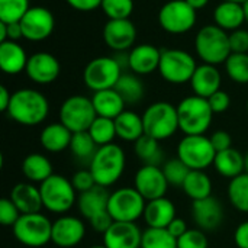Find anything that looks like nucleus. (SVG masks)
Here are the masks:
<instances>
[{
  "label": "nucleus",
  "mask_w": 248,
  "mask_h": 248,
  "mask_svg": "<svg viewBox=\"0 0 248 248\" xmlns=\"http://www.w3.org/2000/svg\"><path fill=\"white\" fill-rule=\"evenodd\" d=\"M6 113L19 125L35 126L48 118L49 102L35 89H19L12 93V100Z\"/></svg>",
  "instance_id": "1"
},
{
  "label": "nucleus",
  "mask_w": 248,
  "mask_h": 248,
  "mask_svg": "<svg viewBox=\"0 0 248 248\" xmlns=\"http://www.w3.org/2000/svg\"><path fill=\"white\" fill-rule=\"evenodd\" d=\"M126 164V157L124 150L118 144H108L97 148L94 157L92 158L89 169L99 186L110 187L124 174Z\"/></svg>",
  "instance_id": "2"
},
{
  "label": "nucleus",
  "mask_w": 248,
  "mask_h": 248,
  "mask_svg": "<svg viewBox=\"0 0 248 248\" xmlns=\"http://www.w3.org/2000/svg\"><path fill=\"white\" fill-rule=\"evenodd\" d=\"M214 115L208 99L196 94L187 96L177 105L179 129L185 135H205Z\"/></svg>",
  "instance_id": "3"
},
{
  "label": "nucleus",
  "mask_w": 248,
  "mask_h": 248,
  "mask_svg": "<svg viewBox=\"0 0 248 248\" xmlns=\"http://www.w3.org/2000/svg\"><path fill=\"white\" fill-rule=\"evenodd\" d=\"M195 49L205 64H225L232 54L230 45V33L217 25L203 26L195 38Z\"/></svg>",
  "instance_id": "4"
},
{
  "label": "nucleus",
  "mask_w": 248,
  "mask_h": 248,
  "mask_svg": "<svg viewBox=\"0 0 248 248\" xmlns=\"http://www.w3.org/2000/svg\"><path fill=\"white\" fill-rule=\"evenodd\" d=\"M141 116L145 135L158 141L169 140L179 129L177 106H173L169 102H155L150 105Z\"/></svg>",
  "instance_id": "5"
},
{
  "label": "nucleus",
  "mask_w": 248,
  "mask_h": 248,
  "mask_svg": "<svg viewBox=\"0 0 248 248\" xmlns=\"http://www.w3.org/2000/svg\"><path fill=\"white\" fill-rule=\"evenodd\" d=\"M44 209L52 214H65L77 203V192L71 185V180L52 174L39 185Z\"/></svg>",
  "instance_id": "6"
},
{
  "label": "nucleus",
  "mask_w": 248,
  "mask_h": 248,
  "mask_svg": "<svg viewBox=\"0 0 248 248\" xmlns=\"http://www.w3.org/2000/svg\"><path fill=\"white\" fill-rule=\"evenodd\" d=\"M12 230L15 238L25 247L41 248L51 243L52 222L41 212L20 215Z\"/></svg>",
  "instance_id": "7"
},
{
  "label": "nucleus",
  "mask_w": 248,
  "mask_h": 248,
  "mask_svg": "<svg viewBox=\"0 0 248 248\" xmlns=\"http://www.w3.org/2000/svg\"><path fill=\"white\" fill-rule=\"evenodd\" d=\"M217 151L206 135H185L177 145V157L190 170H206L214 166Z\"/></svg>",
  "instance_id": "8"
},
{
  "label": "nucleus",
  "mask_w": 248,
  "mask_h": 248,
  "mask_svg": "<svg viewBox=\"0 0 248 248\" xmlns=\"http://www.w3.org/2000/svg\"><path fill=\"white\" fill-rule=\"evenodd\" d=\"M147 201L135 187H121L110 193L108 212L116 222H137L144 215Z\"/></svg>",
  "instance_id": "9"
},
{
  "label": "nucleus",
  "mask_w": 248,
  "mask_h": 248,
  "mask_svg": "<svg viewBox=\"0 0 248 248\" xmlns=\"http://www.w3.org/2000/svg\"><path fill=\"white\" fill-rule=\"evenodd\" d=\"M97 118L92 97L74 94L67 97L60 108V122L73 134L89 131L93 121Z\"/></svg>",
  "instance_id": "10"
},
{
  "label": "nucleus",
  "mask_w": 248,
  "mask_h": 248,
  "mask_svg": "<svg viewBox=\"0 0 248 248\" xmlns=\"http://www.w3.org/2000/svg\"><path fill=\"white\" fill-rule=\"evenodd\" d=\"M198 64L196 60L183 49H163L158 73L171 84L190 83Z\"/></svg>",
  "instance_id": "11"
},
{
  "label": "nucleus",
  "mask_w": 248,
  "mask_h": 248,
  "mask_svg": "<svg viewBox=\"0 0 248 248\" xmlns=\"http://www.w3.org/2000/svg\"><path fill=\"white\" fill-rule=\"evenodd\" d=\"M122 70L124 68L119 65L115 57H97L86 65L83 71V80L84 84L93 92L115 89L122 76Z\"/></svg>",
  "instance_id": "12"
},
{
  "label": "nucleus",
  "mask_w": 248,
  "mask_h": 248,
  "mask_svg": "<svg viewBox=\"0 0 248 248\" xmlns=\"http://www.w3.org/2000/svg\"><path fill=\"white\" fill-rule=\"evenodd\" d=\"M158 23L169 33L189 32L196 23V10L186 0H170L161 6Z\"/></svg>",
  "instance_id": "13"
},
{
  "label": "nucleus",
  "mask_w": 248,
  "mask_h": 248,
  "mask_svg": "<svg viewBox=\"0 0 248 248\" xmlns=\"http://www.w3.org/2000/svg\"><path fill=\"white\" fill-rule=\"evenodd\" d=\"M23 38L31 42H41L51 36L55 28V19L49 9L33 6L20 20Z\"/></svg>",
  "instance_id": "14"
},
{
  "label": "nucleus",
  "mask_w": 248,
  "mask_h": 248,
  "mask_svg": "<svg viewBox=\"0 0 248 248\" xmlns=\"http://www.w3.org/2000/svg\"><path fill=\"white\" fill-rule=\"evenodd\" d=\"M169 186L164 171L158 166H142L134 177V187L147 202L164 198Z\"/></svg>",
  "instance_id": "15"
},
{
  "label": "nucleus",
  "mask_w": 248,
  "mask_h": 248,
  "mask_svg": "<svg viewBox=\"0 0 248 248\" xmlns=\"http://www.w3.org/2000/svg\"><path fill=\"white\" fill-rule=\"evenodd\" d=\"M86 235L84 222L71 215H62L52 222L51 243L60 248H73L78 246Z\"/></svg>",
  "instance_id": "16"
},
{
  "label": "nucleus",
  "mask_w": 248,
  "mask_h": 248,
  "mask_svg": "<svg viewBox=\"0 0 248 248\" xmlns=\"http://www.w3.org/2000/svg\"><path fill=\"white\" fill-rule=\"evenodd\" d=\"M25 73L29 80L36 84H51L58 78L61 73V65L52 54L39 51L28 58Z\"/></svg>",
  "instance_id": "17"
},
{
  "label": "nucleus",
  "mask_w": 248,
  "mask_h": 248,
  "mask_svg": "<svg viewBox=\"0 0 248 248\" xmlns=\"http://www.w3.org/2000/svg\"><path fill=\"white\" fill-rule=\"evenodd\" d=\"M137 28L129 19L108 20L103 26V41L115 52H124L134 48Z\"/></svg>",
  "instance_id": "18"
},
{
  "label": "nucleus",
  "mask_w": 248,
  "mask_h": 248,
  "mask_svg": "<svg viewBox=\"0 0 248 248\" xmlns=\"http://www.w3.org/2000/svg\"><path fill=\"white\" fill-rule=\"evenodd\" d=\"M192 218L199 230L214 231L224 221V208L221 202L214 196H209L201 201H193Z\"/></svg>",
  "instance_id": "19"
},
{
  "label": "nucleus",
  "mask_w": 248,
  "mask_h": 248,
  "mask_svg": "<svg viewBox=\"0 0 248 248\" xmlns=\"http://www.w3.org/2000/svg\"><path fill=\"white\" fill-rule=\"evenodd\" d=\"M142 232L137 222H113L103 234L106 248H141Z\"/></svg>",
  "instance_id": "20"
},
{
  "label": "nucleus",
  "mask_w": 248,
  "mask_h": 248,
  "mask_svg": "<svg viewBox=\"0 0 248 248\" xmlns=\"http://www.w3.org/2000/svg\"><path fill=\"white\" fill-rule=\"evenodd\" d=\"M161 51L151 44H140L129 49L128 67L137 76H147L158 70Z\"/></svg>",
  "instance_id": "21"
},
{
  "label": "nucleus",
  "mask_w": 248,
  "mask_h": 248,
  "mask_svg": "<svg viewBox=\"0 0 248 248\" xmlns=\"http://www.w3.org/2000/svg\"><path fill=\"white\" fill-rule=\"evenodd\" d=\"M222 77L217 65L212 64H201L196 67L193 77L190 80L192 90L196 96L209 99L214 93L221 90Z\"/></svg>",
  "instance_id": "22"
},
{
  "label": "nucleus",
  "mask_w": 248,
  "mask_h": 248,
  "mask_svg": "<svg viewBox=\"0 0 248 248\" xmlns=\"http://www.w3.org/2000/svg\"><path fill=\"white\" fill-rule=\"evenodd\" d=\"M10 201L16 205V208L20 211V214H38L44 208L41 190L35 186V183L26 182V183H17L10 195Z\"/></svg>",
  "instance_id": "23"
},
{
  "label": "nucleus",
  "mask_w": 248,
  "mask_h": 248,
  "mask_svg": "<svg viewBox=\"0 0 248 248\" xmlns=\"http://www.w3.org/2000/svg\"><path fill=\"white\" fill-rule=\"evenodd\" d=\"M142 218L148 228H167L176 218V206L166 196L148 201Z\"/></svg>",
  "instance_id": "24"
},
{
  "label": "nucleus",
  "mask_w": 248,
  "mask_h": 248,
  "mask_svg": "<svg viewBox=\"0 0 248 248\" xmlns=\"http://www.w3.org/2000/svg\"><path fill=\"white\" fill-rule=\"evenodd\" d=\"M109 196L110 193L106 190V187L96 185L93 189L83 192L77 196V208L80 214L89 221L96 215L108 211Z\"/></svg>",
  "instance_id": "25"
},
{
  "label": "nucleus",
  "mask_w": 248,
  "mask_h": 248,
  "mask_svg": "<svg viewBox=\"0 0 248 248\" xmlns=\"http://www.w3.org/2000/svg\"><path fill=\"white\" fill-rule=\"evenodd\" d=\"M28 55L16 41L0 42V68L3 73L15 76L26 70Z\"/></svg>",
  "instance_id": "26"
},
{
  "label": "nucleus",
  "mask_w": 248,
  "mask_h": 248,
  "mask_svg": "<svg viewBox=\"0 0 248 248\" xmlns=\"http://www.w3.org/2000/svg\"><path fill=\"white\" fill-rule=\"evenodd\" d=\"M92 102L96 115L109 119H116L125 110V105H126L115 89L94 92L92 96Z\"/></svg>",
  "instance_id": "27"
},
{
  "label": "nucleus",
  "mask_w": 248,
  "mask_h": 248,
  "mask_svg": "<svg viewBox=\"0 0 248 248\" xmlns=\"http://www.w3.org/2000/svg\"><path fill=\"white\" fill-rule=\"evenodd\" d=\"M71 138L73 132L67 126H64L61 122H54L42 129L39 135V142L42 148L48 153H61L70 148Z\"/></svg>",
  "instance_id": "28"
},
{
  "label": "nucleus",
  "mask_w": 248,
  "mask_h": 248,
  "mask_svg": "<svg viewBox=\"0 0 248 248\" xmlns=\"http://www.w3.org/2000/svg\"><path fill=\"white\" fill-rule=\"evenodd\" d=\"M215 25L224 31H237L246 22L244 9L241 3L222 0L214 10Z\"/></svg>",
  "instance_id": "29"
},
{
  "label": "nucleus",
  "mask_w": 248,
  "mask_h": 248,
  "mask_svg": "<svg viewBox=\"0 0 248 248\" xmlns=\"http://www.w3.org/2000/svg\"><path fill=\"white\" fill-rule=\"evenodd\" d=\"M22 173L31 183H38L41 185L45 182L48 177H51L52 173V164L48 160L46 155L39 154V153H32L28 154L23 161H22Z\"/></svg>",
  "instance_id": "30"
},
{
  "label": "nucleus",
  "mask_w": 248,
  "mask_h": 248,
  "mask_svg": "<svg viewBox=\"0 0 248 248\" xmlns=\"http://www.w3.org/2000/svg\"><path fill=\"white\" fill-rule=\"evenodd\" d=\"M214 167L218 174L231 180L244 173V155L234 147L225 151H219L215 155Z\"/></svg>",
  "instance_id": "31"
},
{
  "label": "nucleus",
  "mask_w": 248,
  "mask_h": 248,
  "mask_svg": "<svg viewBox=\"0 0 248 248\" xmlns=\"http://www.w3.org/2000/svg\"><path fill=\"white\" fill-rule=\"evenodd\" d=\"M115 126H116V137L128 142H135L145 134L142 116H140L132 110H124L115 119Z\"/></svg>",
  "instance_id": "32"
},
{
  "label": "nucleus",
  "mask_w": 248,
  "mask_h": 248,
  "mask_svg": "<svg viewBox=\"0 0 248 248\" xmlns=\"http://www.w3.org/2000/svg\"><path fill=\"white\" fill-rule=\"evenodd\" d=\"M134 153L144 166L161 167V163L164 160V153L160 147V141L145 134L134 142Z\"/></svg>",
  "instance_id": "33"
},
{
  "label": "nucleus",
  "mask_w": 248,
  "mask_h": 248,
  "mask_svg": "<svg viewBox=\"0 0 248 248\" xmlns=\"http://www.w3.org/2000/svg\"><path fill=\"white\" fill-rule=\"evenodd\" d=\"M182 189L192 202L212 196V182L203 170H190Z\"/></svg>",
  "instance_id": "34"
},
{
  "label": "nucleus",
  "mask_w": 248,
  "mask_h": 248,
  "mask_svg": "<svg viewBox=\"0 0 248 248\" xmlns=\"http://www.w3.org/2000/svg\"><path fill=\"white\" fill-rule=\"evenodd\" d=\"M115 90L121 94L126 105H135L144 97V84L140 77L134 73H122L118 80Z\"/></svg>",
  "instance_id": "35"
},
{
  "label": "nucleus",
  "mask_w": 248,
  "mask_h": 248,
  "mask_svg": "<svg viewBox=\"0 0 248 248\" xmlns=\"http://www.w3.org/2000/svg\"><path fill=\"white\" fill-rule=\"evenodd\" d=\"M228 201L231 202V205L243 212L248 214V174L243 173L234 179L230 180L228 185Z\"/></svg>",
  "instance_id": "36"
},
{
  "label": "nucleus",
  "mask_w": 248,
  "mask_h": 248,
  "mask_svg": "<svg viewBox=\"0 0 248 248\" xmlns=\"http://www.w3.org/2000/svg\"><path fill=\"white\" fill-rule=\"evenodd\" d=\"M97 148H99V145L93 141V138L90 137V134L87 131L73 134L70 150H71L74 158H77L78 161H84V163L90 164Z\"/></svg>",
  "instance_id": "37"
},
{
  "label": "nucleus",
  "mask_w": 248,
  "mask_h": 248,
  "mask_svg": "<svg viewBox=\"0 0 248 248\" xmlns=\"http://www.w3.org/2000/svg\"><path fill=\"white\" fill-rule=\"evenodd\" d=\"M90 137L93 138V141L102 147V145H108L112 144L115 137H116V126H115V119H109V118H102L97 116L93 124L90 125L89 131Z\"/></svg>",
  "instance_id": "38"
},
{
  "label": "nucleus",
  "mask_w": 248,
  "mask_h": 248,
  "mask_svg": "<svg viewBox=\"0 0 248 248\" xmlns=\"http://www.w3.org/2000/svg\"><path fill=\"white\" fill-rule=\"evenodd\" d=\"M141 248H177V238L167 228H147L142 232Z\"/></svg>",
  "instance_id": "39"
},
{
  "label": "nucleus",
  "mask_w": 248,
  "mask_h": 248,
  "mask_svg": "<svg viewBox=\"0 0 248 248\" xmlns=\"http://www.w3.org/2000/svg\"><path fill=\"white\" fill-rule=\"evenodd\" d=\"M225 71L228 77L238 83L247 84L248 83V54H237L232 52L228 60L225 61Z\"/></svg>",
  "instance_id": "40"
},
{
  "label": "nucleus",
  "mask_w": 248,
  "mask_h": 248,
  "mask_svg": "<svg viewBox=\"0 0 248 248\" xmlns=\"http://www.w3.org/2000/svg\"><path fill=\"white\" fill-rule=\"evenodd\" d=\"M29 9V0H0V22H20Z\"/></svg>",
  "instance_id": "41"
},
{
  "label": "nucleus",
  "mask_w": 248,
  "mask_h": 248,
  "mask_svg": "<svg viewBox=\"0 0 248 248\" xmlns=\"http://www.w3.org/2000/svg\"><path fill=\"white\" fill-rule=\"evenodd\" d=\"M163 171H164V176L169 182V185L171 186H177V187H182L187 174L190 173V169L177 157V158H171L169 161H166L163 164Z\"/></svg>",
  "instance_id": "42"
},
{
  "label": "nucleus",
  "mask_w": 248,
  "mask_h": 248,
  "mask_svg": "<svg viewBox=\"0 0 248 248\" xmlns=\"http://www.w3.org/2000/svg\"><path fill=\"white\" fill-rule=\"evenodd\" d=\"M100 9L109 20L129 19L134 12V0H103Z\"/></svg>",
  "instance_id": "43"
},
{
  "label": "nucleus",
  "mask_w": 248,
  "mask_h": 248,
  "mask_svg": "<svg viewBox=\"0 0 248 248\" xmlns=\"http://www.w3.org/2000/svg\"><path fill=\"white\" fill-rule=\"evenodd\" d=\"M177 248H209V241L205 231L193 228L177 238Z\"/></svg>",
  "instance_id": "44"
},
{
  "label": "nucleus",
  "mask_w": 248,
  "mask_h": 248,
  "mask_svg": "<svg viewBox=\"0 0 248 248\" xmlns=\"http://www.w3.org/2000/svg\"><path fill=\"white\" fill-rule=\"evenodd\" d=\"M20 215V211L10 201V198H3L0 201V224L3 227H13Z\"/></svg>",
  "instance_id": "45"
},
{
  "label": "nucleus",
  "mask_w": 248,
  "mask_h": 248,
  "mask_svg": "<svg viewBox=\"0 0 248 248\" xmlns=\"http://www.w3.org/2000/svg\"><path fill=\"white\" fill-rule=\"evenodd\" d=\"M70 180H71V185L74 186L76 192H78V193L87 192L97 185L90 169H81V170L76 171Z\"/></svg>",
  "instance_id": "46"
},
{
  "label": "nucleus",
  "mask_w": 248,
  "mask_h": 248,
  "mask_svg": "<svg viewBox=\"0 0 248 248\" xmlns=\"http://www.w3.org/2000/svg\"><path fill=\"white\" fill-rule=\"evenodd\" d=\"M230 45L231 51L237 54H248V31L237 29L230 33Z\"/></svg>",
  "instance_id": "47"
},
{
  "label": "nucleus",
  "mask_w": 248,
  "mask_h": 248,
  "mask_svg": "<svg viewBox=\"0 0 248 248\" xmlns=\"http://www.w3.org/2000/svg\"><path fill=\"white\" fill-rule=\"evenodd\" d=\"M211 109L214 110V113H224L228 110L230 105H231V97L227 92L224 90H218L217 93H214L209 99H208Z\"/></svg>",
  "instance_id": "48"
},
{
  "label": "nucleus",
  "mask_w": 248,
  "mask_h": 248,
  "mask_svg": "<svg viewBox=\"0 0 248 248\" xmlns=\"http://www.w3.org/2000/svg\"><path fill=\"white\" fill-rule=\"evenodd\" d=\"M211 142H212V145H214L217 153L232 148V137L227 131H222V129L221 131H215L211 135Z\"/></svg>",
  "instance_id": "49"
},
{
  "label": "nucleus",
  "mask_w": 248,
  "mask_h": 248,
  "mask_svg": "<svg viewBox=\"0 0 248 248\" xmlns=\"http://www.w3.org/2000/svg\"><path fill=\"white\" fill-rule=\"evenodd\" d=\"M89 222H90L92 228H93L96 232L105 234V232L112 227V224H113L115 221H113V218L110 217V214L106 211V212H102V214L96 215L94 218L89 219Z\"/></svg>",
  "instance_id": "50"
},
{
  "label": "nucleus",
  "mask_w": 248,
  "mask_h": 248,
  "mask_svg": "<svg viewBox=\"0 0 248 248\" xmlns=\"http://www.w3.org/2000/svg\"><path fill=\"white\" fill-rule=\"evenodd\" d=\"M65 1L78 12H92L100 7L103 0H65Z\"/></svg>",
  "instance_id": "51"
},
{
  "label": "nucleus",
  "mask_w": 248,
  "mask_h": 248,
  "mask_svg": "<svg viewBox=\"0 0 248 248\" xmlns=\"http://www.w3.org/2000/svg\"><path fill=\"white\" fill-rule=\"evenodd\" d=\"M234 241L238 248H248V221L241 222L235 232H234Z\"/></svg>",
  "instance_id": "52"
},
{
  "label": "nucleus",
  "mask_w": 248,
  "mask_h": 248,
  "mask_svg": "<svg viewBox=\"0 0 248 248\" xmlns=\"http://www.w3.org/2000/svg\"><path fill=\"white\" fill-rule=\"evenodd\" d=\"M167 230H169V232L174 237V238H180L189 228H187V225H186V222L182 219V218H174L173 221H171V224L167 227Z\"/></svg>",
  "instance_id": "53"
},
{
  "label": "nucleus",
  "mask_w": 248,
  "mask_h": 248,
  "mask_svg": "<svg viewBox=\"0 0 248 248\" xmlns=\"http://www.w3.org/2000/svg\"><path fill=\"white\" fill-rule=\"evenodd\" d=\"M4 25H6V41H16L17 42V39L23 38V32H22L20 22H16V23H4Z\"/></svg>",
  "instance_id": "54"
},
{
  "label": "nucleus",
  "mask_w": 248,
  "mask_h": 248,
  "mask_svg": "<svg viewBox=\"0 0 248 248\" xmlns=\"http://www.w3.org/2000/svg\"><path fill=\"white\" fill-rule=\"evenodd\" d=\"M12 100V93L7 90L6 86H0V110L7 112V108Z\"/></svg>",
  "instance_id": "55"
},
{
  "label": "nucleus",
  "mask_w": 248,
  "mask_h": 248,
  "mask_svg": "<svg viewBox=\"0 0 248 248\" xmlns=\"http://www.w3.org/2000/svg\"><path fill=\"white\" fill-rule=\"evenodd\" d=\"M196 12L199 10V9H203L208 3H209V0H186Z\"/></svg>",
  "instance_id": "56"
},
{
  "label": "nucleus",
  "mask_w": 248,
  "mask_h": 248,
  "mask_svg": "<svg viewBox=\"0 0 248 248\" xmlns=\"http://www.w3.org/2000/svg\"><path fill=\"white\" fill-rule=\"evenodd\" d=\"M243 9H244V16H246V22L248 23V0L243 3Z\"/></svg>",
  "instance_id": "57"
},
{
  "label": "nucleus",
  "mask_w": 248,
  "mask_h": 248,
  "mask_svg": "<svg viewBox=\"0 0 248 248\" xmlns=\"http://www.w3.org/2000/svg\"><path fill=\"white\" fill-rule=\"evenodd\" d=\"M244 173L248 174V151L246 153V155H244Z\"/></svg>",
  "instance_id": "58"
},
{
  "label": "nucleus",
  "mask_w": 248,
  "mask_h": 248,
  "mask_svg": "<svg viewBox=\"0 0 248 248\" xmlns=\"http://www.w3.org/2000/svg\"><path fill=\"white\" fill-rule=\"evenodd\" d=\"M227 1H235V3H244V1H247V0H227Z\"/></svg>",
  "instance_id": "59"
},
{
  "label": "nucleus",
  "mask_w": 248,
  "mask_h": 248,
  "mask_svg": "<svg viewBox=\"0 0 248 248\" xmlns=\"http://www.w3.org/2000/svg\"><path fill=\"white\" fill-rule=\"evenodd\" d=\"M90 248H106V247H105V244H102V246H92Z\"/></svg>",
  "instance_id": "60"
},
{
  "label": "nucleus",
  "mask_w": 248,
  "mask_h": 248,
  "mask_svg": "<svg viewBox=\"0 0 248 248\" xmlns=\"http://www.w3.org/2000/svg\"><path fill=\"white\" fill-rule=\"evenodd\" d=\"M247 113H248V100H247Z\"/></svg>",
  "instance_id": "61"
}]
</instances>
